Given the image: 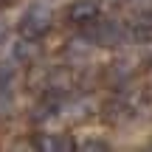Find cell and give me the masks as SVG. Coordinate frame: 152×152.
Segmentation results:
<instances>
[{"label":"cell","mask_w":152,"mask_h":152,"mask_svg":"<svg viewBox=\"0 0 152 152\" xmlns=\"http://www.w3.org/2000/svg\"><path fill=\"white\" fill-rule=\"evenodd\" d=\"M51 20H54V14H51L48 6L34 3V6L26 9V14H23V20H20V34L23 37H31V39H39L51 28Z\"/></svg>","instance_id":"1"},{"label":"cell","mask_w":152,"mask_h":152,"mask_svg":"<svg viewBox=\"0 0 152 152\" xmlns=\"http://www.w3.org/2000/svg\"><path fill=\"white\" fill-rule=\"evenodd\" d=\"M90 31H87V39H93L96 45H121L130 31H127L121 23H110V20H93Z\"/></svg>","instance_id":"2"},{"label":"cell","mask_w":152,"mask_h":152,"mask_svg":"<svg viewBox=\"0 0 152 152\" xmlns=\"http://www.w3.org/2000/svg\"><path fill=\"white\" fill-rule=\"evenodd\" d=\"M68 17L76 26H90L93 20H99V3L96 0H76L68 9Z\"/></svg>","instance_id":"3"},{"label":"cell","mask_w":152,"mask_h":152,"mask_svg":"<svg viewBox=\"0 0 152 152\" xmlns=\"http://www.w3.org/2000/svg\"><path fill=\"white\" fill-rule=\"evenodd\" d=\"M37 56H39V45H37V39L23 37L20 42H14V59H17V62H26V65H31Z\"/></svg>","instance_id":"4"},{"label":"cell","mask_w":152,"mask_h":152,"mask_svg":"<svg viewBox=\"0 0 152 152\" xmlns=\"http://www.w3.org/2000/svg\"><path fill=\"white\" fill-rule=\"evenodd\" d=\"M37 147H39V149H73L76 144L71 141V138L59 135V132H48V135H42V138L37 141Z\"/></svg>","instance_id":"5"},{"label":"cell","mask_w":152,"mask_h":152,"mask_svg":"<svg viewBox=\"0 0 152 152\" xmlns=\"http://www.w3.org/2000/svg\"><path fill=\"white\" fill-rule=\"evenodd\" d=\"M82 147H85V149H110V144L107 141H85Z\"/></svg>","instance_id":"6"},{"label":"cell","mask_w":152,"mask_h":152,"mask_svg":"<svg viewBox=\"0 0 152 152\" xmlns=\"http://www.w3.org/2000/svg\"><path fill=\"white\" fill-rule=\"evenodd\" d=\"M3 39H6V28L0 26V42H3Z\"/></svg>","instance_id":"7"},{"label":"cell","mask_w":152,"mask_h":152,"mask_svg":"<svg viewBox=\"0 0 152 152\" xmlns=\"http://www.w3.org/2000/svg\"><path fill=\"white\" fill-rule=\"evenodd\" d=\"M6 3H11V0H0V6H6Z\"/></svg>","instance_id":"8"}]
</instances>
